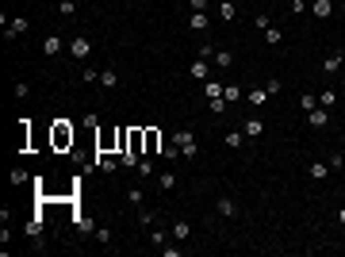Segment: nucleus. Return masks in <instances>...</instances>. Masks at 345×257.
<instances>
[{
	"label": "nucleus",
	"instance_id": "obj_1",
	"mask_svg": "<svg viewBox=\"0 0 345 257\" xmlns=\"http://www.w3.org/2000/svg\"><path fill=\"white\" fill-rule=\"evenodd\" d=\"M73 138H77V135H73V127H69L65 119H58V123L50 127V146H54V150H69V146H73Z\"/></svg>",
	"mask_w": 345,
	"mask_h": 257
},
{
	"label": "nucleus",
	"instance_id": "obj_2",
	"mask_svg": "<svg viewBox=\"0 0 345 257\" xmlns=\"http://www.w3.org/2000/svg\"><path fill=\"white\" fill-rule=\"evenodd\" d=\"M172 142L181 146V157H196V138H192V131H177V135H172Z\"/></svg>",
	"mask_w": 345,
	"mask_h": 257
},
{
	"label": "nucleus",
	"instance_id": "obj_3",
	"mask_svg": "<svg viewBox=\"0 0 345 257\" xmlns=\"http://www.w3.org/2000/svg\"><path fill=\"white\" fill-rule=\"evenodd\" d=\"M142 135H146V154L150 157H161V131H157V127H142Z\"/></svg>",
	"mask_w": 345,
	"mask_h": 257
},
{
	"label": "nucleus",
	"instance_id": "obj_4",
	"mask_svg": "<svg viewBox=\"0 0 345 257\" xmlns=\"http://www.w3.org/2000/svg\"><path fill=\"white\" fill-rule=\"evenodd\" d=\"M307 123L310 127H330V108H315V112H307Z\"/></svg>",
	"mask_w": 345,
	"mask_h": 257
},
{
	"label": "nucleus",
	"instance_id": "obj_5",
	"mask_svg": "<svg viewBox=\"0 0 345 257\" xmlns=\"http://www.w3.org/2000/svg\"><path fill=\"white\" fill-rule=\"evenodd\" d=\"M88 50H92V43H88L85 35H77V39L69 43V54H73V58H88Z\"/></svg>",
	"mask_w": 345,
	"mask_h": 257
},
{
	"label": "nucleus",
	"instance_id": "obj_6",
	"mask_svg": "<svg viewBox=\"0 0 345 257\" xmlns=\"http://www.w3.org/2000/svg\"><path fill=\"white\" fill-rule=\"evenodd\" d=\"M61 46H65V43H61V35H46L43 54H46V58H58V54H61Z\"/></svg>",
	"mask_w": 345,
	"mask_h": 257
},
{
	"label": "nucleus",
	"instance_id": "obj_7",
	"mask_svg": "<svg viewBox=\"0 0 345 257\" xmlns=\"http://www.w3.org/2000/svg\"><path fill=\"white\" fill-rule=\"evenodd\" d=\"M169 234H172V238H177V242H188V238H192V223H188V219H177Z\"/></svg>",
	"mask_w": 345,
	"mask_h": 257
},
{
	"label": "nucleus",
	"instance_id": "obj_8",
	"mask_svg": "<svg viewBox=\"0 0 345 257\" xmlns=\"http://www.w3.org/2000/svg\"><path fill=\"white\" fill-rule=\"evenodd\" d=\"M261 131H265V123H261V119H257V115H250V119L242 123V135H246V138H257V135H261Z\"/></svg>",
	"mask_w": 345,
	"mask_h": 257
},
{
	"label": "nucleus",
	"instance_id": "obj_9",
	"mask_svg": "<svg viewBox=\"0 0 345 257\" xmlns=\"http://www.w3.org/2000/svg\"><path fill=\"white\" fill-rule=\"evenodd\" d=\"M219 215H226V219H234V215H238V204H234L230 196H219Z\"/></svg>",
	"mask_w": 345,
	"mask_h": 257
},
{
	"label": "nucleus",
	"instance_id": "obj_10",
	"mask_svg": "<svg viewBox=\"0 0 345 257\" xmlns=\"http://www.w3.org/2000/svg\"><path fill=\"white\" fill-rule=\"evenodd\" d=\"M223 96H226V104L246 100V88H242V85H223Z\"/></svg>",
	"mask_w": 345,
	"mask_h": 257
},
{
	"label": "nucleus",
	"instance_id": "obj_11",
	"mask_svg": "<svg viewBox=\"0 0 345 257\" xmlns=\"http://www.w3.org/2000/svg\"><path fill=\"white\" fill-rule=\"evenodd\" d=\"M100 85H104V88H115V85H119V73H115L112 66H108V69H100Z\"/></svg>",
	"mask_w": 345,
	"mask_h": 257
},
{
	"label": "nucleus",
	"instance_id": "obj_12",
	"mask_svg": "<svg viewBox=\"0 0 345 257\" xmlns=\"http://www.w3.org/2000/svg\"><path fill=\"white\" fill-rule=\"evenodd\" d=\"M211 77V66L207 61H192V81H207Z\"/></svg>",
	"mask_w": 345,
	"mask_h": 257
},
{
	"label": "nucleus",
	"instance_id": "obj_13",
	"mask_svg": "<svg viewBox=\"0 0 345 257\" xmlns=\"http://www.w3.org/2000/svg\"><path fill=\"white\" fill-rule=\"evenodd\" d=\"M96 169H104V173H115V169H119V157H104V154H96Z\"/></svg>",
	"mask_w": 345,
	"mask_h": 257
},
{
	"label": "nucleus",
	"instance_id": "obj_14",
	"mask_svg": "<svg viewBox=\"0 0 345 257\" xmlns=\"http://www.w3.org/2000/svg\"><path fill=\"white\" fill-rule=\"evenodd\" d=\"M157 188H161V192H172V188H177V173H169V169H165L161 177H157Z\"/></svg>",
	"mask_w": 345,
	"mask_h": 257
},
{
	"label": "nucleus",
	"instance_id": "obj_15",
	"mask_svg": "<svg viewBox=\"0 0 345 257\" xmlns=\"http://www.w3.org/2000/svg\"><path fill=\"white\" fill-rule=\"evenodd\" d=\"M307 173H310V180H326V177H330V165H326V162H315Z\"/></svg>",
	"mask_w": 345,
	"mask_h": 257
},
{
	"label": "nucleus",
	"instance_id": "obj_16",
	"mask_svg": "<svg viewBox=\"0 0 345 257\" xmlns=\"http://www.w3.org/2000/svg\"><path fill=\"white\" fill-rule=\"evenodd\" d=\"M315 16H319V19H330V16H334V4H330V0H315Z\"/></svg>",
	"mask_w": 345,
	"mask_h": 257
},
{
	"label": "nucleus",
	"instance_id": "obj_17",
	"mask_svg": "<svg viewBox=\"0 0 345 257\" xmlns=\"http://www.w3.org/2000/svg\"><path fill=\"white\" fill-rule=\"evenodd\" d=\"M43 227H46V215L39 211V215H34V219H31V223H27V234H31V238H34V234H43Z\"/></svg>",
	"mask_w": 345,
	"mask_h": 257
},
{
	"label": "nucleus",
	"instance_id": "obj_18",
	"mask_svg": "<svg viewBox=\"0 0 345 257\" xmlns=\"http://www.w3.org/2000/svg\"><path fill=\"white\" fill-rule=\"evenodd\" d=\"M246 100H250L253 108H261V104L268 100V92H265V88H250V92H246Z\"/></svg>",
	"mask_w": 345,
	"mask_h": 257
},
{
	"label": "nucleus",
	"instance_id": "obj_19",
	"mask_svg": "<svg viewBox=\"0 0 345 257\" xmlns=\"http://www.w3.org/2000/svg\"><path fill=\"white\" fill-rule=\"evenodd\" d=\"M23 31H27V19L19 16V19H12V27H8V31H4V35H8V39H19V35H23Z\"/></svg>",
	"mask_w": 345,
	"mask_h": 257
},
{
	"label": "nucleus",
	"instance_id": "obj_20",
	"mask_svg": "<svg viewBox=\"0 0 345 257\" xmlns=\"http://www.w3.org/2000/svg\"><path fill=\"white\" fill-rule=\"evenodd\" d=\"M215 66H223V69H230V66H234V54L226 50V46H223V50H215Z\"/></svg>",
	"mask_w": 345,
	"mask_h": 257
},
{
	"label": "nucleus",
	"instance_id": "obj_21",
	"mask_svg": "<svg viewBox=\"0 0 345 257\" xmlns=\"http://www.w3.org/2000/svg\"><path fill=\"white\" fill-rule=\"evenodd\" d=\"M299 108H303V112H315V108H319V96H315V92H303L299 96Z\"/></svg>",
	"mask_w": 345,
	"mask_h": 257
},
{
	"label": "nucleus",
	"instance_id": "obj_22",
	"mask_svg": "<svg viewBox=\"0 0 345 257\" xmlns=\"http://www.w3.org/2000/svg\"><path fill=\"white\" fill-rule=\"evenodd\" d=\"M207 23H211L207 12H192V31H207Z\"/></svg>",
	"mask_w": 345,
	"mask_h": 257
},
{
	"label": "nucleus",
	"instance_id": "obj_23",
	"mask_svg": "<svg viewBox=\"0 0 345 257\" xmlns=\"http://www.w3.org/2000/svg\"><path fill=\"white\" fill-rule=\"evenodd\" d=\"M203 96H207V100L223 96V85H219V81H203Z\"/></svg>",
	"mask_w": 345,
	"mask_h": 257
},
{
	"label": "nucleus",
	"instance_id": "obj_24",
	"mask_svg": "<svg viewBox=\"0 0 345 257\" xmlns=\"http://www.w3.org/2000/svg\"><path fill=\"white\" fill-rule=\"evenodd\" d=\"M341 61H345L341 54H330V58L322 61V69H326V73H337V69H341Z\"/></svg>",
	"mask_w": 345,
	"mask_h": 257
},
{
	"label": "nucleus",
	"instance_id": "obj_25",
	"mask_svg": "<svg viewBox=\"0 0 345 257\" xmlns=\"http://www.w3.org/2000/svg\"><path fill=\"white\" fill-rule=\"evenodd\" d=\"M334 104H337V92H334V88L319 92V108H334Z\"/></svg>",
	"mask_w": 345,
	"mask_h": 257
},
{
	"label": "nucleus",
	"instance_id": "obj_26",
	"mask_svg": "<svg viewBox=\"0 0 345 257\" xmlns=\"http://www.w3.org/2000/svg\"><path fill=\"white\" fill-rule=\"evenodd\" d=\"M73 223H77V231H81V234H92V231H96L92 219H85V215H73Z\"/></svg>",
	"mask_w": 345,
	"mask_h": 257
},
{
	"label": "nucleus",
	"instance_id": "obj_27",
	"mask_svg": "<svg viewBox=\"0 0 345 257\" xmlns=\"http://www.w3.org/2000/svg\"><path fill=\"white\" fill-rule=\"evenodd\" d=\"M150 242H154V246H165V242H169V234H165L161 227H150Z\"/></svg>",
	"mask_w": 345,
	"mask_h": 257
},
{
	"label": "nucleus",
	"instance_id": "obj_28",
	"mask_svg": "<svg viewBox=\"0 0 345 257\" xmlns=\"http://www.w3.org/2000/svg\"><path fill=\"white\" fill-rule=\"evenodd\" d=\"M242 142H246L242 131H230V135H226V146H230V150H242Z\"/></svg>",
	"mask_w": 345,
	"mask_h": 257
},
{
	"label": "nucleus",
	"instance_id": "obj_29",
	"mask_svg": "<svg viewBox=\"0 0 345 257\" xmlns=\"http://www.w3.org/2000/svg\"><path fill=\"white\" fill-rule=\"evenodd\" d=\"M207 108H211L215 115H223V112H226V96H215V100H207Z\"/></svg>",
	"mask_w": 345,
	"mask_h": 257
},
{
	"label": "nucleus",
	"instance_id": "obj_30",
	"mask_svg": "<svg viewBox=\"0 0 345 257\" xmlns=\"http://www.w3.org/2000/svg\"><path fill=\"white\" fill-rule=\"evenodd\" d=\"M138 173H142V177H150V173H154V157H150V154H142V162H138Z\"/></svg>",
	"mask_w": 345,
	"mask_h": 257
},
{
	"label": "nucleus",
	"instance_id": "obj_31",
	"mask_svg": "<svg viewBox=\"0 0 345 257\" xmlns=\"http://www.w3.org/2000/svg\"><path fill=\"white\" fill-rule=\"evenodd\" d=\"M219 16H223V19H234V16H238V8H234L230 0H223V4H219Z\"/></svg>",
	"mask_w": 345,
	"mask_h": 257
},
{
	"label": "nucleus",
	"instance_id": "obj_32",
	"mask_svg": "<svg viewBox=\"0 0 345 257\" xmlns=\"http://www.w3.org/2000/svg\"><path fill=\"white\" fill-rule=\"evenodd\" d=\"M161 157H165V162H177V157H181V146H177V142H172V146H165V150H161Z\"/></svg>",
	"mask_w": 345,
	"mask_h": 257
},
{
	"label": "nucleus",
	"instance_id": "obj_33",
	"mask_svg": "<svg viewBox=\"0 0 345 257\" xmlns=\"http://www.w3.org/2000/svg\"><path fill=\"white\" fill-rule=\"evenodd\" d=\"M154 219H157L154 211H146V207H138V223H142V227H154Z\"/></svg>",
	"mask_w": 345,
	"mask_h": 257
},
{
	"label": "nucleus",
	"instance_id": "obj_34",
	"mask_svg": "<svg viewBox=\"0 0 345 257\" xmlns=\"http://www.w3.org/2000/svg\"><path fill=\"white\" fill-rule=\"evenodd\" d=\"M81 81H85V85H96V81H100V69H92V66H88L85 73H81Z\"/></svg>",
	"mask_w": 345,
	"mask_h": 257
},
{
	"label": "nucleus",
	"instance_id": "obj_35",
	"mask_svg": "<svg viewBox=\"0 0 345 257\" xmlns=\"http://www.w3.org/2000/svg\"><path fill=\"white\" fill-rule=\"evenodd\" d=\"M127 204H130V207H142V188H130V192H127Z\"/></svg>",
	"mask_w": 345,
	"mask_h": 257
},
{
	"label": "nucleus",
	"instance_id": "obj_36",
	"mask_svg": "<svg viewBox=\"0 0 345 257\" xmlns=\"http://www.w3.org/2000/svg\"><path fill=\"white\" fill-rule=\"evenodd\" d=\"M58 12H61V16H73V12H77V0H61Z\"/></svg>",
	"mask_w": 345,
	"mask_h": 257
},
{
	"label": "nucleus",
	"instance_id": "obj_37",
	"mask_svg": "<svg viewBox=\"0 0 345 257\" xmlns=\"http://www.w3.org/2000/svg\"><path fill=\"white\" fill-rule=\"evenodd\" d=\"M265 39H268V43L276 46V43H280V39H284V31H276V27H268V31H265Z\"/></svg>",
	"mask_w": 345,
	"mask_h": 257
},
{
	"label": "nucleus",
	"instance_id": "obj_38",
	"mask_svg": "<svg viewBox=\"0 0 345 257\" xmlns=\"http://www.w3.org/2000/svg\"><path fill=\"white\" fill-rule=\"evenodd\" d=\"M161 253H165V257H181L184 249H181V246H169V242H165V246H161Z\"/></svg>",
	"mask_w": 345,
	"mask_h": 257
},
{
	"label": "nucleus",
	"instance_id": "obj_39",
	"mask_svg": "<svg viewBox=\"0 0 345 257\" xmlns=\"http://www.w3.org/2000/svg\"><path fill=\"white\" fill-rule=\"evenodd\" d=\"M16 96H19V100H27V96H31V85H27V81H19V85H16Z\"/></svg>",
	"mask_w": 345,
	"mask_h": 257
},
{
	"label": "nucleus",
	"instance_id": "obj_40",
	"mask_svg": "<svg viewBox=\"0 0 345 257\" xmlns=\"http://www.w3.org/2000/svg\"><path fill=\"white\" fill-rule=\"evenodd\" d=\"M326 165H330V173H337V169H341V165H345V157H341V154H334V157H330Z\"/></svg>",
	"mask_w": 345,
	"mask_h": 257
},
{
	"label": "nucleus",
	"instance_id": "obj_41",
	"mask_svg": "<svg viewBox=\"0 0 345 257\" xmlns=\"http://www.w3.org/2000/svg\"><path fill=\"white\" fill-rule=\"evenodd\" d=\"M96 238H100V246H108V242H112V231H108V227H100V231H96Z\"/></svg>",
	"mask_w": 345,
	"mask_h": 257
},
{
	"label": "nucleus",
	"instance_id": "obj_42",
	"mask_svg": "<svg viewBox=\"0 0 345 257\" xmlns=\"http://www.w3.org/2000/svg\"><path fill=\"white\" fill-rule=\"evenodd\" d=\"M265 92L272 96V92H280V77H268V85H265Z\"/></svg>",
	"mask_w": 345,
	"mask_h": 257
},
{
	"label": "nucleus",
	"instance_id": "obj_43",
	"mask_svg": "<svg viewBox=\"0 0 345 257\" xmlns=\"http://www.w3.org/2000/svg\"><path fill=\"white\" fill-rule=\"evenodd\" d=\"M192 12H207V0H192Z\"/></svg>",
	"mask_w": 345,
	"mask_h": 257
},
{
	"label": "nucleus",
	"instance_id": "obj_44",
	"mask_svg": "<svg viewBox=\"0 0 345 257\" xmlns=\"http://www.w3.org/2000/svg\"><path fill=\"white\" fill-rule=\"evenodd\" d=\"M337 223H341V227H345V207H341V211H337Z\"/></svg>",
	"mask_w": 345,
	"mask_h": 257
},
{
	"label": "nucleus",
	"instance_id": "obj_45",
	"mask_svg": "<svg viewBox=\"0 0 345 257\" xmlns=\"http://www.w3.org/2000/svg\"><path fill=\"white\" fill-rule=\"evenodd\" d=\"M341 8H345V4H341Z\"/></svg>",
	"mask_w": 345,
	"mask_h": 257
}]
</instances>
